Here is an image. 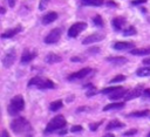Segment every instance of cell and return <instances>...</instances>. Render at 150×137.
<instances>
[{"instance_id":"19","label":"cell","mask_w":150,"mask_h":137,"mask_svg":"<svg viewBox=\"0 0 150 137\" xmlns=\"http://www.w3.org/2000/svg\"><path fill=\"white\" fill-rule=\"evenodd\" d=\"M130 54H132V55H137V56L149 55V54H150V46H149V47H144V48H138V49L132 48V49L130 50Z\"/></svg>"},{"instance_id":"43","label":"cell","mask_w":150,"mask_h":137,"mask_svg":"<svg viewBox=\"0 0 150 137\" xmlns=\"http://www.w3.org/2000/svg\"><path fill=\"white\" fill-rule=\"evenodd\" d=\"M47 1H48V0H42V1H41V4H42V5L40 6V8H41V9H43V2H47Z\"/></svg>"},{"instance_id":"39","label":"cell","mask_w":150,"mask_h":137,"mask_svg":"<svg viewBox=\"0 0 150 137\" xmlns=\"http://www.w3.org/2000/svg\"><path fill=\"white\" fill-rule=\"evenodd\" d=\"M88 50H89L90 54H93V53H98V48H90V49H88Z\"/></svg>"},{"instance_id":"12","label":"cell","mask_w":150,"mask_h":137,"mask_svg":"<svg viewBox=\"0 0 150 137\" xmlns=\"http://www.w3.org/2000/svg\"><path fill=\"white\" fill-rule=\"evenodd\" d=\"M128 93V90L123 87H118L117 89H115L112 93L109 94V100L111 101H117V100H121L122 97L125 96V94Z\"/></svg>"},{"instance_id":"3","label":"cell","mask_w":150,"mask_h":137,"mask_svg":"<svg viewBox=\"0 0 150 137\" xmlns=\"http://www.w3.org/2000/svg\"><path fill=\"white\" fill-rule=\"evenodd\" d=\"M23 108H25L23 97L21 95H16L11 100L8 108H7V111L11 116H16V115H19V112H21L23 110Z\"/></svg>"},{"instance_id":"4","label":"cell","mask_w":150,"mask_h":137,"mask_svg":"<svg viewBox=\"0 0 150 137\" xmlns=\"http://www.w3.org/2000/svg\"><path fill=\"white\" fill-rule=\"evenodd\" d=\"M27 85L28 87H35L38 89H55V87H56L52 80L46 78V77H40V76L30 78V81L28 82Z\"/></svg>"},{"instance_id":"40","label":"cell","mask_w":150,"mask_h":137,"mask_svg":"<svg viewBox=\"0 0 150 137\" xmlns=\"http://www.w3.org/2000/svg\"><path fill=\"white\" fill-rule=\"evenodd\" d=\"M87 110H89V108L82 107V108H79V109H77V112H80V111H87Z\"/></svg>"},{"instance_id":"5","label":"cell","mask_w":150,"mask_h":137,"mask_svg":"<svg viewBox=\"0 0 150 137\" xmlns=\"http://www.w3.org/2000/svg\"><path fill=\"white\" fill-rule=\"evenodd\" d=\"M87 28V23L83 22V21H79V22H75L74 25H71L68 29V36L69 37H76L80 35L81 32H83L84 29Z\"/></svg>"},{"instance_id":"21","label":"cell","mask_w":150,"mask_h":137,"mask_svg":"<svg viewBox=\"0 0 150 137\" xmlns=\"http://www.w3.org/2000/svg\"><path fill=\"white\" fill-rule=\"evenodd\" d=\"M136 75H137V76H141V77L150 76V64H149V66H146V67L138 68V69H137V71H136Z\"/></svg>"},{"instance_id":"34","label":"cell","mask_w":150,"mask_h":137,"mask_svg":"<svg viewBox=\"0 0 150 137\" xmlns=\"http://www.w3.org/2000/svg\"><path fill=\"white\" fill-rule=\"evenodd\" d=\"M145 2H146V0H134L130 4L134 5V6H136V5H141V4H145Z\"/></svg>"},{"instance_id":"8","label":"cell","mask_w":150,"mask_h":137,"mask_svg":"<svg viewBox=\"0 0 150 137\" xmlns=\"http://www.w3.org/2000/svg\"><path fill=\"white\" fill-rule=\"evenodd\" d=\"M93 71H94V69L90 68V67L80 69V70H77V71H75V73H71V74L68 76V81H75V80L84 78V77H87L89 74H91Z\"/></svg>"},{"instance_id":"25","label":"cell","mask_w":150,"mask_h":137,"mask_svg":"<svg viewBox=\"0 0 150 137\" xmlns=\"http://www.w3.org/2000/svg\"><path fill=\"white\" fill-rule=\"evenodd\" d=\"M150 115V110H142V111H132L128 116H134V117H145Z\"/></svg>"},{"instance_id":"35","label":"cell","mask_w":150,"mask_h":137,"mask_svg":"<svg viewBox=\"0 0 150 137\" xmlns=\"http://www.w3.org/2000/svg\"><path fill=\"white\" fill-rule=\"evenodd\" d=\"M107 5H108L109 7H117V5H116V2H114V1H111V0H109V1L107 2Z\"/></svg>"},{"instance_id":"22","label":"cell","mask_w":150,"mask_h":137,"mask_svg":"<svg viewBox=\"0 0 150 137\" xmlns=\"http://www.w3.org/2000/svg\"><path fill=\"white\" fill-rule=\"evenodd\" d=\"M123 107H124V102H116V103H111V104L103 107V110L108 111V110H114V109H121Z\"/></svg>"},{"instance_id":"46","label":"cell","mask_w":150,"mask_h":137,"mask_svg":"<svg viewBox=\"0 0 150 137\" xmlns=\"http://www.w3.org/2000/svg\"><path fill=\"white\" fill-rule=\"evenodd\" d=\"M148 136H149V137H150V132H149V135H148Z\"/></svg>"},{"instance_id":"14","label":"cell","mask_w":150,"mask_h":137,"mask_svg":"<svg viewBox=\"0 0 150 137\" xmlns=\"http://www.w3.org/2000/svg\"><path fill=\"white\" fill-rule=\"evenodd\" d=\"M134 47H135L134 42H125V41H117L112 46V48L116 50H128V49H132Z\"/></svg>"},{"instance_id":"26","label":"cell","mask_w":150,"mask_h":137,"mask_svg":"<svg viewBox=\"0 0 150 137\" xmlns=\"http://www.w3.org/2000/svg\"><path fill=\"white\" fill-rule=\"evenodd\" d=\"M136 34H137V30L134 26H129L125 29H123V35H125V36H131V35H136Z\"/></svg>"},{"instance_id":"36","label":"cell","mask_w":150,"mask_h":137,"mask_svg":"<svg viewBox=\"0 0 150 137\" xmlns=\"http://www.w3.org/2000/svg\"><path fill=\"white\" fill-rule=\"evenodd\" d=\"M67 133V129L66 128H62L61 130H59V135L60 136H63V135H66Z\"/></svg>"},{"instance_id":"38","label":"cell","mask_w":150,"mask_h":137,"mask_svg":"<svg viewBox=\"0 0 150 137\" xmlns=\"http://www.w3.org/2000/svg\"><path fill=\"white\" fill-rule=\"evenodd\" d=\"M15 2H16V0H8V6L14 7L15 6Z\"/></svg>"},{"instance_id":"17","label":"cell","mask_w":150,"mask_h":137,"mask_svg":"<svg viewBox=\"0 0 150 137\" xmlns=\"http://www.w3.org/2000/svg\"><path fill=\"white\" fill-rule=\"evenodd\" d=\"M45 61H46L47 63H50V64H53V63H57V62H61V61H62V57H61L60 55H57V54H54V53H49V54H47V55L45 56Z\"/></svg>"},{"instance_id":"28","label":"cell","mask_w":150,"mask_h":137,"mask_svg":"<svg viewBox=\"0 0 150 137\" xmlns=\"http://www.w3.org/2000/svg\"><path fill=\"white\" fill-rule=\"evenodd\" d=\"M127 77L124 76V75H117V76H115L114 78H111L110 81H109V83H116V82H122V81H124Z\"/></svg>"},{"instance_id":"45","label":"cell","mask_w":150,"mask_h":137,"mask_svg":"<svg viewBox=\"0 0 150 137\" xmlns=\"http://www.w3.org/2000/svg\"><path fill=\"white\" fill-rule=\"evenodd\" d=\"M105 137H111V136H114V135H111V133H107V135H104Z\"/></svg>"},{"instance_id":"27","label":"cell","mask_w":150,"mask_h":137,"mask_svg":"<svg viewBox=\"0 0 150 137\" xmlns=\"http://www.w3.org/2000/svg\"><path fill=\"white\" fill-rule=\"evenodd\" d=\"M93 23L96 26V27H103L104 26V22H103V19H102V16L101 15H95L94 18H93Z\"/></svg>"},{"instance_id":"2","label":"cell","mask_w":150,"mask_h":137,"mask_svg":"<svg viewBox=\"0 0 150 137\" xmlns=\"http://www.w3.org/2000/svg\"><path fill=\"white\" fill-rule=\"evenodd\" d=\"M66 118L62 116V115H57L55 117H53L49 123L47 124V126L43 130V133L47 135V133H52V132H55V131H59L61 130L62 128H66Z\"/></svg>"},{"instance_id":"44","label":"cell","mask_w":150,"mask_h":137,"mask_svg":"<svg viewBox=\"0 0 150 137\" xmlns=\"http://www.w3.org/2000/svg\"><path fill=\"white\" fill-rule=\"evenodd\" d=\"M1 14H5V12H6V9H5V7H1Z\"/></svg>"},{"instance_id":"42","label":"cell","mask_w":150,"mask_h":137,"mask_svg":"<svg viewBox=\"0 0 150 137\" xmlns=\"http://www.w3.org/2000/svg\"><path fill=\"white\" fill-rule=\"evenodd\" d=\"M1 136H2V137H7V136H8L7 131H6V130H4V131H2V135H1Z\"/></svg>"},{"instance_id":"6","label":"cell","mask_w":150,"mask_h":137,"mask_svg":"<svg viewBox=\"0 0 150 137\" xmlns=\"http://www.w3.org/2000/svg\"><path fill=\"white\" fill-rule=\"evenodd\" d=\"M15 60H16V52L14 48H11L5 53V55L2 57V64L5 68H9L13 66Z\"/></svg>"},{"instance_id":"18","label":"cell","mask_w":150,"mask_h":137,"mask_svg":"<svg viewBox=\"0 0 150 137\" xmlns=\"http://www.w3.org/2000/svg\"><path fill=\"white\" fill-rule=\"evenodd\" d=\"M124 126V123L120 122L118 119H112L108 123V125L105 126V130L110 131V130H115V129H122Z\"/></svg>"},{"instance_id":"23","label":"cell","mask_w":150,"mask_h":137,"mask_svg":"<svg viewBox=\"0 0 150 137\" xmlns=\"http://www.w3.org/2000/svg\"><path fill=\"white\" fill-rule=\"evenodd\" d=\"M104 4L103 0H82V5L84 6H95V7H98V6H102Z\"/></svg>"},{"instance_id":"10","label":"cell","mask_w":150,"mask_h":137,"mask_svg":"<svg viewBox=\"0 0 150 137\" xmlns=\"http://www.w3.org/2000/svg\"><path fill=\"white\" fill-rule=\"evenodd\" d=\"M143 88L142 87H136L131 90H128V93L125 94L124 96V100L125 101H130V100H134V98H137V97H141L142 94H143Z\"/></svg>"},{"instance_id":"31","label":"cell","mask_w":150,"mask_h":137,"mask_svg":"<svg viewBox=\"0 0 150 137\" xmlns=\"http://www.w3.org/2000/svg\"><path fill=\"white\" fill-rule=\"evenodd\" d=\"M82 130H83V128H82L81 125H74V126H71V129H70L71 132H79V131H82Z\"/></svg>"},{"instance_id":"9","label":"cell","mask_w":150,"mask_h":137,"mask_svg":"<svg viewBox=\"0 0 150 137\" xmlns=\"http://www.w3.org/2000/svg\"><path fill=\"white\" fill-rule=\"evenodd\" d=\"M104 37H105L104 33H94V34H90L87 37H84L82 40V44H90L94 42H98V41H102Z\"/></svg>"},{"instance_id":"7","label":"cell","mask_w":150,"mask_h":137,"mask_svg":"<svg viewBox=\"0 0 150 137\" xmlns=\"http://www.w3.org/2000/svg\"><path fill=\"white\" fill-rule=\"evenodd\" d=\"M61 34H62L61 28H54V29H52V30L45 36V40H43V41H45V43H47V44L56 43V42L60 40Z\"/></svg>"},{"instance_id":"29","label":"cell","mask_w":150,"mask_h":137,"mask_svg":"<svg viewBox=\"0 0 150 137\" xmlns=\"http://www.w3.org/2000/svg\"><path fill=\"white\" fill-rule=\"evenodd\" d=\"M102 123H103V121H100V122H96V123H91V124L89 125V129H90L91 131H96V130H97V128H98Z\"/></svg>"},{"instance_id":"15","label":"cell","mask_w":150,"mask_h":137,"mask_svg":"<svg viewBox=\"0 0 150 137\" xmlns=\"http://www.w3.org/2000/svg\"><path fill=\"white\" fill-rule=\"evenodd\" d=\"M21 30H22V27L21 26H16L14 28H11V29H7L6 32H4L1 34V37L2 39H11L13 36H15L16 34H19Z\"/></svg>"},{"instance_id":"1","label":"cell","mask_w":150,"mask_h":137,"mask_svg":"<svg viewBox=\"0 0 150 137\" xmlns=\"http://www.w3.org/2000/svg\"><path fill=\"white\" fill-rule=\"evenodd\" d=\"M11 129L14 133H30V123L25 117H16L11 122Z\"/></svg>"},{"instance_id":"11","label":"cell","mask_w":150,"mask_h":137,"mask_svg":"<svg viewBox=\"0 0 150 137\" xmlns=\"http://www.w3.org/2000/svg\"><path fill=\"white\" fill-rule=\"evenodd\" d=\"M38 55V53L35 50H32V49H25L22 52V55H21V63L26 64V63H29L35 56Z\"/></svg>"},{"instance_id":"20","label":"cell","mask_w":150,"mask_h":137,"mask_svg":"<svg viewBox=\"0 0 150 137\" xmlns=\"http://www.w3.org/2000/svg\"><path fill=\"white\" fill-rule=\"evenodd\" d=\"M108 62H111L112 64H117V66H122L124 63H127V59L122 57V56H114V57H108L107 59Z\"/></svg>"},{"instance_id":"24","label":"cell","mask_w":150,"mask_h":137,"mask_svg":"<svg viewBox=\"0 0 150 137\" xmlns=\"http://www.w3.org/2000/svg\"><path fill=\"white\" fill-rule=\"evenodd\" d=\"M62 107H63V102H62L61 100H57V101H54V102H52V103L49 104V110H50V111H57V110H60Z\"/></svg>"},{"instance_id":"32","label":"cell","mask_w":150,"mask_h":137,"mask_svg":"<svg viewBox=\"0 0 150 137\" xmlns=\"http://www.w3.org/2000/svg\"><path fill=\"white\" fill-rule=\"evenodd\" d=\"M136 132H137V130H136V129H131V130L125 131V132L123 133V136H134Z\"/></svg>"},{"instance_id":"37","label":"cell","mask_w":150,"mask_h":137,"mask_svg":"<svg viewBox=\"0 0 150 137\" xmlns=\"http://www.w3.org/2000/svg\"><path fill=\"white\" fill-rule=\"evenodd\" d=\"M71 61H73V62H81L82 60H81L79 56H73V57H71Z\"/></svg>"},{"instance_id":"33","label":"cell","mask_w":150,"mask_h":137,"mask_svg":"<svg viewBox=\"0 0 150 137\" xmlns=\"http://www.w3.org/2000/svg\"><path fill=\"white\" fill-rule=\"evenodd\" d=\"M142 96H143L144 98H146V100H150V89H144Z\"/></svg>"},{"instance_id":"41","label":"cell","mask_w":150,"mask_h":137,"mask_svg":"<svg viewBox=\"0 0 150 137\" xmlns=\"http://www.w3.org/2000/svg\"><path fill=\"white\" fill-rule=\"evenodd\" d=\"M143 63H144V64H146V66H149V64H150V57L144 59V60H143Z\"/></svg>"},{"instance_id":"13","label":"cell","mask_w":150,"mask_h":137,"mask_svg":"<svg viewBox=\"0 0 150 137\" xmlns=\"http://www.w3.org/2000/svg\"><path fill=\"white\" fill-rule=\"evenodd\" d=\"M125 23H127V21H125V18H123V16H116L111 20V26H112L114 30H116V32L122 30V28L125 26Z\"/></svg>"},{"instance_id":"30","label":"cell","mask_w":150,"mask_h":137,"mask_svg":"<svg viewBox=\"0 0 150 137\" xmlns=\"http://www.w3.org/2000/svg\"><path fill=\"white\" fill-rule=\"evenodd\" d=\"M117 88H118V87H108V88L103 89L101 93H102V94H104V95H109L110 93H112V91H114L115 89H117Z\"/></svg>"},{"instance_id":"16","label":"cell","mask_w":150,"mask_h":137,"mask_svg":"<svg viewBox=\"0 0 150 137\" xmlns=\"http://www.w3.org/2000/svg\"><path fill=\"white\" fill-rule=\"evenodd\" d=\"M56 19H57V13L56 12H48L41 18V21H42L43 25H49L53 21H55Z\"/></svg>"}]
</instances>
